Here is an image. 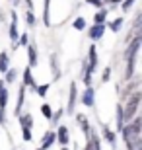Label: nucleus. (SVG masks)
Returning a JSON list of instances; mask_svg holds the SVG:
<instances>
[{
    "label": "nucleus",
    "mask_w": 142,
    "mask_h": 150,
    "mask_svg": "<svg viewBox=\"0 0 142 150\" xmlns=\"http://www.w3.org/2000/svg\"><path fill=\"white\" fill-rule=\"evenodd\" d=\"M103 2H113V4H117V2H123V0H103Z\"/></svg>",
    "instance_id": "f704fd0d"
},
{
    "label": "nucleus",
    "mask_w": 142,
    "mask_h": 150,
    "mask_svg": "<svg viewBox=\"0 0 142 150\" xmlns=\"http://www.w3.org/2000/svg\"><path fill=\"white\" fill-rule=\"evenodd\" d=\"M25 4L29 6V10H31V8H33V2H31V0H25Z\"/></svg>",
    "instance_id": "72a5a7b5"
},
{
    "label": "nucleus",
    "mask_w": 142,
    "mask_h": 150,
    "mask_svg": "<svg viewBox=\"0 0 142 150\" xmlns=\"http://www.w3.org/2000/svg\"><path fill=\"white\" fill-rule=\"evenodd\" d=\"M62 150H68V148H64V146H62Z\"/></svg>",
    "instance_id": "c9c22d12"
},
{
    "label": "nucleus",
    "mask_w": 142,
    "mask_h": 150,
    "mask_svg": "<svg viewBox=\"0 0 142 150\" xmlns=\"http://www.w3.org/2000/svg\"><path fill=\"white\" fill-rule=\"evenodd\" d=\"M121 25H123V18H117V20H113V22L109 23V29L111 31H119Z\"/></svg>",
    "instance_id": "b1692460"
},
{
    "label": "nucleus",
    "mask_w": 142,
    "mask_h": 150,
    "mask_svg": "<svg viewBox=\"0 0 142 150\" xmlns=\"http://www.w3.org/2000/svg\"><path fill=\"white\" fill-rule=\"evenodd\" d=\"M105 18H107V12L105 10H99L95 16H93V22L95 23H105Z\"/></svg>",
    "instance_id": "4be33fe9"
},
{
    "label": "nucleus",
    "mask_w": 142,
    "mask_h": 150,
    "mask_svg": "<svg viewBox=\"0 0 142 150\" xmlns=\"http://www.w3.org/2000/svg\"><path fill=\"white\" fill-rule=\"evenodd\" d=\"M8 105V90L4 86V80H0V109Z\"/></svg>",
    "instance_id": "ddd939ff"
},
{
    "label": "nucleus",
    "mask_w": 142,
    "mask_h": 150,
    "mask_svg": "<svg viewBox=\"0 0 142 150\" xmlns=\"http://www.w3.org/2000/svg\"><path fill=\"white\" fill-rule=\"evenodd\" d=\"M134 2H136V0H123V2H121V8H123V10H131V6L134 4Z\"/></svg>",
    "instance_id": "c756f323"
},
{
    "label": "nucleus",
    "mask_w": 142,
    "mask_h": 150,
    "mask_svg": "<svg viewBox=\"0 0 142 150\" xmlns=\"http://www.w3.org/2000/svg\"><path fill=\"white\" fill-rule=\"evenodd\" d=\"M18 47H28L29 45V37H28V33H22L20 37H18Z\"/></svg>",
    "instance_id": "393cba45"
},
{
    "label": "nucleus",
    "mask_w": 142,
    "mask_h": 150,
    "mask_svg": "<svg viewBox=\"0 0 142 150\" xmlns=\"http://www.w3.org/2000/svg\"><path fill=\"white\" fill-rule=\"evenodd\" d=\"M28 59H29V67H37V49L35 45H28Z\"/></svg>",
    "instance_id": "f8f14e48"
},
{
    "label": "nucleus",
    "mask_w": 142,
    "mask_h": 150,
    "mask_svg": "<svg viewBox=\"0 0 142 150\" xmlns=\"http://www.w3.org/2000/svg\"><path fill=\"white\" fill-rule=\"evenodd\" d=\"M55 137H57V140H59V142H60L62 146H64V144H68V140H70V133H68V127L60 125V127L57 129Z\"/></svg>",
    "instance_id": "20e7f679"
},
{
    "label": "nucleus",
    "mask_w": 142,
    "mask_h": 150,
    "mask_svg": "<svg viewBox=\"0 0 142 150\" xmlns=\"http://www.w3.org/2000/svg\"><path fill=\"white\" fill-rule=\"evenodd\" d=\"M109 78H111V68L107 67V68H105V70H103V76H101V80H103V82H107Z\"/></svg>",
    "instance_id": "7c9ffc66"
},
{
    "label": "nucleus",
    "mask_w": 142,
    "mask_h": 150,
    "mask_svg": "<svg viewBox=\"0 0 142 150\" xmlns=\"http://www.w3.org/2000/svg\"><path fill=\"white\" fill-rule=\"evenodd\" d=\"M103 137H105V140H107L111 146H115V142H117V137H115L113 131H109L107 127H103Z\"/></svg>",
    "instance_id": "f3484780"
},
{
    "label": "nucleus",
    "mask_w": 142,
    "mask_h": 150,
    "mask_svg": "<svg viewBox=\"0 0 142 150\" xmlns=\"http://www.w3.org/2000/svg\"><path fill=\"white\" fill-rule=\"evenodd\" d=\"M39 150H41V148H39Z\"/></svg>",
    "instance_id": "4c0bfd02"
},
{
    "label": "nucleus",
    "mask_w": 142,
    "mask_h": 150,
    "mask_svg": "<svg viewBox=\"0 0 142 150\" xmlns=\"http://www.w3.org/2000/svg\"><path fill=\"white\" fill-rule=\"evenodd\" d=\"M88 4H92V6H97V8H101V6H103V0H88Z\"/></svg>",
    "instance_id": "2f4dec72"
},
{
    "label": "nucleus",
    "mask_w": 142,
    "mask_h": 150,
    "mask_svg": "<svg viewBox=\"0 0 142 150\" xmlns=\"http://www.w3.org/2000/svg\"><path fill=\"white\" fill-rule=\"evenodd\" d=\"M55 140H57L55 133H51V131H47V133L43 134V144H41V150H47V148H51V146L55 144Z\"/></svg>",
    "instance_id": "9d476101"
},
{
    "label": "nucleus",
    "mask_w": 142,
    "mask_h": 150,
    "mask_svg": "<svg viewBox=\"0 0 142 150\" xmlns=\"http://www.w3.org/2000/svg\"><path fill=\"white\" fill-rule=\"evenodd\" d=\"M136 150H140V148H136Z\"/></svg>",
    "instance_id": "e433bc0d"
},
{
    "label": "nucleus",
    "mask_w": 142,
    "mask_h": 150,
    "mask_svg": "<svg viewBox=\"0 0 142 150\" xmlns=\"http://www.w3.org/2000/svg\"><path fill=\"white\" fill-rule=\"evenodd\" d=\"M138 103H140V92H134V94H132V98L126 101V107H123V117H125V123H129L132 117L136 115Z\"/></svg>",
    "instance_id": "7ed1b4c3"
},
{
    "label": "nucleus",
    "mask_w": 142,
    "mask_h": 150,
    "mask_svg": "<svg viewBox=\"0 0 142 150\" xmlns=\"http://www.w3.org/2000/svg\"><path fill=\"white\" fill-rule=\"evenodd\" d=\"M25 22H28L29 28H33V25H35V14H33V10H29L28 14H25Z\"/></svg>",
    "instance_id": "a878e982"
},
{
    "label": "nucleus",
    "mask_w": 142,
    "mask_h": 150,
    "mask_svg": "<svg viewBox=\"0 0 142 150\" xmlns=\"http://www.w3.org/2000/svg\"><path fill=\"white\" fill-rule=\"evenodd\" d=\"M123 127H125V117H123V105L119 103L117 105V129L121 131Z\"/></svg>",
    "instance_id": "a211bd4d"
},
{
    "label": "nucleus",
    "mask_w": 142,
    "mask_h": 150,
    "mask_svg": "<svg viewBox=\"0 0 142 150\" xmlns=\"http://www.w3.org/2000/svg\"><path fill=\"white\" fill-rule=\"evenodd\" d=\"M6 123V113H4V109H0V125H4Z\"/></svg>",
    "instance_id": "473e14b6"
},
{
    "label": "nucleus",
    "mask_w": 142,
    "mask_h": 150,
    "mask_svg": "<svg viewBox=\"0 0 142 150\" xmlns=\"http://www.w3.org/2000/svg\"><path fill=\"white\" fill-rule=\"evenodd\" d=\"M10 39L14 43H18V14L16 12H12V23H10Z\"/></svg>",
    "instance_id": "0eeeda50"
},
{
    "label": "nucleus",
    "mask_w": 142,
    "mask_h": 150,
    "mask_svg": "<svg viewBox=\"0 0 142 150\" xmlns=\"http://www.w3.org/2000/svg\"><path fill=\"white\" fill-rule=\"evenodd\" d=\"M140 129H142V119L140 117H132V123H126V127L121 129V134H123V140H131L140 137Z\"/></svg>",
    "instance_id": "f03ea898"
},
{
    "label": "nucleus",
    "mask_w": 142,
    "mask_h": 150,
    "mask_svg": "<svg viewBox=\"0 0 142 150\" xmlns=\"http://www.w3.org/2000/svg\"><path fill=\"white\" fill-rule=\"evenodd\" d=\"M125 144H126V148H129V150H136V148H140V144H142V139H140V137H136V139L126 140Z\"/></svg>",
    "instance_id": "6ab92c4d"
},
{
    "label": "nucleus",
    "mask_w": 142,
    "mask_h": 150,
    "mask_svg": "<svg viewBox=\"0 0 142 150\" xmlns=\"http://www.w3.org/2000/svg\"><path fill=\"white\" fill-rule=\"evenodd\" d=\"M22 134H23V140H28V142H31V140H33L31 129H22Z\"/></svg>",
    "instance_id": "c85d7f7f"
},
{
    "label": "nucleus",
    "mask_w": 142,
    "mask_h": 150,
    "mask_svg": "<svg viewBox=\"0 0 142 150\" xmlns=\"http://www.w3.org/2000/svg\"><path fill=\"white\" fill-rule=\"evenodd\" d=\"M41 113H43L45 119H49V121H51V117H53V109H51L49 103H43V105H41Z\"/></svg>",
    "instance_id": "aec40b11"
},
{
    "label": "nucleus",
    "mask_w": 142,
    "mask_h": 150,
    "mask_svg": "<svg viewBox=\"0 0 142 150\" xmlns=\"http://www.w3.org/2000/svg\"><path fill=\"white\" fill-rule=\"evenodd\" d=\"M105 33V23H93V28L90 29V39L93 41H99Z\"/></svg>",
    "instance_id": "423d86ee"
},
{
    "label": "nucleus",
    "mask_w": 142,
    "mask_h": 150,
    "mask_svg": "<svg viewBox=\"0 0 142 150\" xmlns=\"http://www.w3.org/2000/svg\"><path fill=\"white\" fill-rule=\"evenodd\" d=\"M76 121H78V125H80V127H82V131L84 133H90V125H88V117L84 115V113H78L76 115Z\"/></svg>",
    "instance_id": "dca6fc26"
},
{
    "label": "nucleus",
    "mask_w": 142,
    "mask_h": 150,
    "mask_svg": "<svg viewBox=\"0 0 142 150\" xmlns=\"http://www.w3.org/2000/svg\"><path fill=\"white\" fill-rule=\"evenodd\" d=\"M35 92H37V94L41 96V98H45V96H47V92H49V84H43V86H37V88H35Z\"/></svg>",
    "instance_id": "bb28decb"
},
{
    "label": "nucleus",
    "mask_w": 142,
    "mask_h": 150,
    "mask_svg": "<svg viewBox=\"0 0 142 150\" xmlns=\"http://www.w3.org/2000/svg\"><path fill=\"white\" fill-rule=\"evenodd\" d=\"M23 100H25V86H22V88H20V96H18V101H16V109H14V113H16V115H22Z\"/></svg>",
    "instance_id": "9b49d317"
},
{
    "label": "nucleus",
    "mask_w": 142,
    "mask_h": 150,
    "mask_svg": "<svg viewBox=\"0 0 142 150\" xmlns=\"http://www.w3.org/2000/svg\"><path fill=\"white\" fill-rule=\"evenodd\" d=\"M18 117H20L22 129H31L33 127V115L31 113H23V115H18Z\"/></svg>",
    "instance_id": "4468645a"
},
{
    "label": "nucleus",
    "mask_w": 142,
    "mask_h": 150,
    "mask_svg": "<svg viewBox=\"0 0 142 150\" xmlns=\"http://www.w3.org/2000/svg\"><path fill=\"white\" fill-rule=\"evenodd\" d=\"M93 96H95V90H93L92 86H88L86 92L82 94V103H84V105H88V107H92L93 105Z\"/></svg>",
    "instance_id": "6e6552de"
},
{
    "label": "nucleus",
    "mask_w": 142,
    "mask_h": 150,
    "mask_svg": "<svg viewBox=\"0 0 142 150\" xmlns=\"http://www.w3.org/2000/svg\"><path fill=\"white\" fill-rule=\"evenodd\" d=\"M72 28L78 29V31L86 29V20H84V18H76V20H74V23H72Z\"/></svg>",
    "instance_id": "412c9836"
},
{
    "label": "nucleus",
    "mask_w": 142,
    "mask_h": 150,
    "mask_svg": "<svg viewBox=\"0 0 142 150\" xmlns=\"http://www.w3.org/2000/svg\"><path fill=\"white\" fill-rule=\"evenodd\" d=\"M140 43H142L140 35H136V37L132 39V43L129 45L126 51H125V59H126L125 78H126V80H131V78L134 76V68H136V55H138V49H140Z\"/></svg>",
    "instance_id": "f257e3e1"
},
{
    "label": "nucleus",
    "mask_w": 142,
    "mask_h": 150,
    "mask_svg": "<svg viewBox=\"0 0 142 150\" xmlns=\"http://www.w3.org/2000/svg\"><path fill=\"white\" fill-rule=\"evenodd\" d=\"M76 100H78V88H76V82H72V84H70V98H68V107H66V111H68V113H74Z\"/></svg>",
    "instance_id": "39448f33"
},
{
    "label": "nucleus",
    "mask_w": 142,
    "mask_h": 150,
    "mask_svg": "<svg viewBox=\"0 0 142 150\" xmlns=\"http://www.w3.org/2000/svg\"><path fill=\"white\" fill-rule=\"evenodd\" d=\"M8 68H10V59H8V53L2 51V53H0V72L4 74Z\"/></svg>",
    "instance_id": "2eb2a0df"
},
{
    "label": "nucleus",
    "mask_w": 142,
    "mask_h": 150,
    "mask_svg": "<svg viewBox=\"0 0 142 150\" xmlns=\"http://www.w3.org/2000/svg\"><path fill=\"white\" fill-rule=\"evenodd\" d=\"M6 76H4V80H6V82H16V70H14V68H8V70H6Z\"/></svg>",
    "instance_id": "5701e85b"
},
{
    "label": "nucleus",
    "mask_w": 142,
    "mask_h": 150,
    "mask_svg": "<svg viewBox=\"0 0 142 150\" xmlns=\"http://www.w3.org/2000/svg\"><path fill=\"white\" fill-rule=\"evenodd\" d=\"M43 22L45 25H49L51 20H49V0H45V12H43Z\"/></svg>",
    "instance_id": "cd10ccee"
},
{
    "label": "nucleus",
    "mask_w": 142,
    "mask_h": 150,
    "mask_svg": "<svg viewBox=\"0 0 142 150\" xmlns=\"http://www.w3.org/2000/svg\"><path fill=\"white\" fill-rule=\"evenodd\" d=\"M23 86H29L33 92L37 88V84H35V80L31 76V67H25V70H23Z\"/></svg>",
    "instance_id": "1a4fd4ad"
}]
</instances>
